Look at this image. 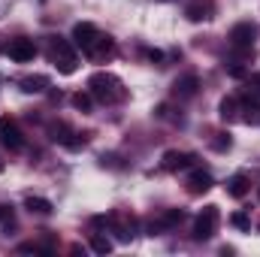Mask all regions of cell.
Here are the masks:
<instances>
[{
  "instance_id": "obj_1",
  "label": "cell",
  "mask_w": 260,
  "mask_h": 257,
  "mask_svg": "<svg viewBox=\"0 0 260 257\" xmlns=\"http://www.w3.org/2000/svg\"><path fill=\"white\" fill-rule=\"evenodd\" d=\"M73 46L82 49V52L91 55V58H103V55H112V52H115V43H112L109 37H103L91 21H79V24L73 27Z\"/></svg>"
},
{
  "instance_id": "obj_2",
  "label": "cell",
  "mask_w": 260,
  "mask_h": 257,
  "mask_svg": "<svg viewBox=\"0 0 260 257\" xmlns=\"http://www.w3.org/2000/svg\"><path fill=\"white\" fill-rule=\"evenodd\" d=\"M88 91H91L94 100H100V103H106V106L121 103V100L127 97L124 82H121L118 76H112V73H94V76L88 79Z\"/></svg>"
},
{
  "instance_id": "obj_3",
  "label": "cell",
  "mask_w": 260,
  "mask_h": 257,
  "mask_svg": "<svg viewBox=\"0 0 260 257\" xmlns=\"http://www.w3.org/2000/svg\"><path fill=\"white\" fill-rule=\"evenodd\" d=\"M49 61L58 67L64 76L76 73V64H79L76 46H73L70 40H64V37H49Z\"/></svg>"
},
{
  "instance_id": "obj_4",
  "label": "cell",
  "mask_w": 260,
  "mask_h": 257,
  "mask_svg": "<svg viewBox=\"0 0 260 257\" xmlns=\"http://www.w3.org/2000/svg\"><path fill=\"white\" fill-rule=\"evenodd\" d=\"M218 221H221L218 206H206V209L197 215V221H194V239H197V242L212 239V236H215V230H218Z\"/></svg>"
},
{
  "instance_id": "obj_5",
  "label": "cell",
  "mask_w": 260,
  "mask_h": 257,
  "mask_svg": "<svg viewBox=\"0 0 260 257\" xmlns=\"http://www.w3.org/2000/svg\"><path fill=\"white\" fill-rule=\"evenodd\" d=\"M0 145L9 151H24V136L15 124V118H9V115L0 118Z\"/></svg>"
},
{
  "instance_id": "obj_6",
  "label": "cell",
  "mask_w": 260,
  "mask_h": 257,
  "mask_svg": "<svg viewBox=\"0 0 260 257\" xmlns=\"http://www.w3.org/2000/svg\"><path fill=\"white\" fill-rule=\"evenodd\" d=\"M254 40H257V24H254V21H239V24L230 27V43H233V49H251Z\"/></svg>"
},
{
  "instance_id": "obj_7",
  "label": "cell",
  "mask_w": 260,
  "mask_h": 257,
  "mask_svg": "<svg viewBox=\"0 0 260 257\" xmlns=\"http://www.w3.org/2000/svg\"><path fill=\"white\" fill-rule=\"evenodd\" d=\"M3 52L15 61V64H27V61H34L37 58V46H34V40H12V43H6L3 46Z\"/></svg>"
},
{
  "instance_id": "obj_8",
  "label": "cell",
  "mask_w": 260,
  "mask_h": 257,
  "mask_svg": "<svg viewBox=\"0 0 260 257\" xmlns=\"http://www.w3.org/2000/svg\"><path fill=\"white\" fill-rule=\"evenodd\" d=\"M185 221V212L182 209H167V212H160L151 224H148V233L151 236H157V233H167V230H173V227H179Z\"/></svg>"
},
{
  "instance_id": "obj_9",
  "label": "cell",
  "mask_w": 260,
  "mask_h": 257,
  "mask_svg": "<svg viewBox=\"0 0 260 257\" xmlns=\"http://www.w3.org/2000/svg\"><path fill=\"white\" fill-rule=\"evenodd\" d=\"M73 136H79L76 130L70 127V124H64V121H58V124H49V139L52 142H58V145H67V148H82V142L85 139H73Z\"/></svg>"
},
{
  "instance_id": "obj_10",
  "label": "cell",
  "mask_w": 260,
  "mask_h": 257,
  "mask_svg": "<svg viewBox=\"0 0 260 257\" xmlns=\"http://www.w3.org/2000/svg\"><path fill=\"white\" fill-rule=\"evenodd\" d=\"M197 154L191 151H167L164 157H160V170H167V173H179V170H188V167H194Z\"/></svg>"
},
{
  "instance_id": "obj_11",
  "label": "cell",
  "mask_w": 260,
  "mask_h": 257,
  "mask_svg": "<svg viewBox=\"0 0 260 257\" xmlns=\"http://www.w3.org/2000/svg\"><path fill=\"white\" fill-rule=\"evenodd\" d=\"M197 91H200V79H197L194 73H188V76L176 79V85H173V94H176L179 100H191Z\"/></svg>"
},
{
  "instance_id": "obj_12",
  "label": "cell",
  "mask_w": 260,
  "mask_h": 257,
  "mask_svg": "<svg viewBox=\"0 0 260 257\" xmlns=\"http://www.w3.org/2000/svg\"><path fill=\"white\" fill-rule=\"evenodd\" d=\"M215 188V179H212V173H206V170H194L191 176H188V191L191 194H206Z\"/></svg>"
},
{
  "instance_id": "obj_13",
  "label": "cell",
  "mask_w": 260,
  "mask_h": 257,
  "mask_svg": "<svg viewBox=\"0 0 260 257\" xmlns=\"http://www.w3.org/2000/svg\"><path fill=\"white\" fill-rule=\"evenodd\" d=\"M185 15H188V21H206V18H212V0H191L185 6Z\"/></svg>"
},
{
  "instance_id": "obj_14",
  "label": "cell",
  "mask_w": 260,
  "mask_h": 257,
  "mask_svg": "<svg viewBox=\"0 0 260 257\" xmlns=\"http://www.w3.org/2000/svg\"><path fill=\"white\" fill-rule=\"evenodd\" d=\"M106 224L115 230L118 242H130V239H133V221H130V224H124V221H121V215H109V218H106Z\"/></svg>"
},
{
  "instance_id": "obj_15",
  "label": "cell",
  "mask_w": 260,
  "mask_h": 257,
  "mask_svg": "<svg viewBox=\"0 0 260 257\" xmlns=\"http://www.w3.org/2000/svg\"><path fill=\"white\" fill-rule=\"evenodd\" d=\"M248 188H251V185H248V176H245V173H236V176H230V179H227V194H230V197H236V200H239V197H245Z\"/></svg>"
},
{
  "instance_id": "obj_16",
  "label": "cell",
  "mask_w": 260,
  "mask_h": 257,
  "mask_svg": "<svg viewBox=\"0 0 260 257\" xmlns=\"http://www.w3.org/2000/svg\"><path fill=\"white\" fill-rule=\"evenodd\" d=\"M218 115H221L224 121H236V118H239V100H236V97H224V100L218 103Z\"/></svg>"
},
{
  "instance_id": "obj_17",
  "label": "cell",
  "mask_w": 260,
  "mask_h": 257,
  "mask_svg": "<svg viewBox=\"0 0 260 257\" xmlns=\"http://www.w3.org/2000/svg\"><path fill=\"white\" fill-rule=\"evenodd\" d=\"M18 85H21V91H27V94H40V91L49 88V79H46V76H27V79H21Z\"/></svg>"
},
{
  "instance_id": "obj_18",
  "label": "cell",
  "mask_w": 260,
  "mask_h": 257,
  "mask_svg": "<svg viewBox=\"0 0 260 257\" xmlns=\"http://www.w3.org/2000/svg\"><path fill=\"white\" fill-rule=\"evenodd\" d=\"M24 209L37 212V215H52V212H55V206H52L46 197H27V200H24Z\"/></svg>"
},
{
  "instance_id": "obj_19",
  "label": "cell",
  "mask_w": 260,
  "mask_h": 257,
  "mask_svg": "<svg viewBox=\"0 0 260 257\" xmlns=\"http://www.w3.org/2000/svg\"><path fill=\"white\" fill-rule=\"evenodd\" d=\"M73 106H76L79 112H91V106H94L91 91H76V94H73Z\"/></svg>"
},
{
  "instance_id": "obj_20",
  "label": "cell",
  "mask_w": 260,
  "mask_h": 257,
  "mask_svg": "<svg viewBox=\"0 0 260 257\" xmlns=\"http://www.w3.org/2000/svg\"><path fill=\"white\" fill-rule=\"evenodd\" d=\"M230 224H233L236 230H251V218H248L245 212H233V215H230Z\"/></svg>"
},
{
  "instance_id": "obj_21",
  "label": "cell",
  "mask_w": 260,
  "mask_h": 257,
  "mask_svg": "<svg viewBox=\"0 0 260 257\" xmlns=\"http://www.w3.org/2000/svg\"><path fill=\"white\" fill-rule=\"evenodd\" d=\"M91 248H94L97 254H109V251H112V242H109L106 236H91Z\"/></svg>"
},
{
  "instance_id": "obj_22",
  "label": "cell",
  "mask_w": 260,
  "mask_h": 257,
  "mask_svg": "<svg viewBox=\"0 0 260 257\" xmlns=\"http://www.w3.org/2000/svg\"><path fill=\"white\" fill-rule=\"evenodd\" d=\"M230 145H233L230 133H215V139H212V148H215V151H227Z\"/></svg>"
},
{
  "instance_id": "obj_23",
  "label": "cell",
  "mask_w": 260,
  "mask_h": 257,
  "mask_svg": "<svg viewBox=\"0 0 260 257\" xmlns=\"http://www.w3.org/2000/svg\"><path fill=\"white\" fill-rule=\"evenodd\" d=\"M248 97L251 100H260V73H251L248 76Z\"/></svg>"
},
{
  "instance_id": "obj_24",
  "label": "cell",
  "mask_w": 260,
  "mask_h": 257,
  "mask_svg": "<svg viewBox=\"0 0 260 257\" xmlns=\"http://www.w3.org/2000/svg\"><path fill=\"white\" fill-rule=\"evenodd\" d=\"M0 221H3V227H6V230L15 224V212H12V206H0Z\"/></svg>"
},
{
  "instance_id": "obj_25",
  "label": "cell",
  "mask_w": 260,
  "mask_h": 257,
  "mask_svg": "<svg viewBox=\"0 0 260 257\" xmlns=\"http://www.w3.org/2000/svg\"><path fill=\"white\" fill-rule=\"evenodd\" d=\"M145 55H148V61H164V55H160V52H154V49H148Z\"/></svg>"
},
{
  "instance_id": "obj_26",
  "label": "cell",
  "mask_w": 260,
  "mask_h": 257,
  "mask_svg": "<svg viewBox=\"0 0 260 257\" xmlns=\"http://www.w3.org/2000/svg\"><path fill=\"white\" fill-rule=\"evenodd\" d=\"M0 170H3V164H0Z\"/></svg>"
}]
</instances>
